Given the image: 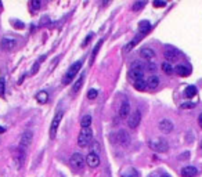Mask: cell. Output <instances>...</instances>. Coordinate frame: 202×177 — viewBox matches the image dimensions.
Masks as SVG:
<instances>
[{
  "instance_id": "17",
  "label": "cell",
  "mask_w": 202,
  "mask_h": 177,
  "mask_svg": "<svg viewBox=\"0 0 202 177\" xmlns=\"http://www.w3.org/2000/svg\"><path fill=\"white\" fill-rule=\"evenodd\" d=\"M130 102L127 101H123L122 102V105H121V108H119V116L122 118V119H125V118H127V116H130Z\"/></svg>"
},
{
  "instance_id": "4",
  "label": "cell",
  "mask_w": 202,
  "mask_h": 177,
  "mask_svg": "<svg viewBox=\"0 0 202 177\" xmlns=\"http://www.w3.org/2000/svg\"><path fill=\"white\" fill-rule=\"evenodd\" d=\"M91 140H93V132H91V129H82L80 133H79V137H78L79 147H82V148L87 147L91 143Z\"/></svg>"
},
{
  "instance_id": "11",
  "label": "cell",
  "mask_w": 202,
  "mask_h": 177,
  "mask_svg": "<svg viewBox=\"0 0 202 177\" xmlns=\"http://www.w3.org/2000/svg\"><path fill=\"white\" fill-rule=\"evenodd\" d=\"M139 54H140V57L144 58V60L148 61V62L154 61L155 57H157L155 51L152 50V48H150V47H143V48H140V53H139Z\"/></svg>"
},
{
  "instance_id": "13",
  "label": "cell",
  "mask_w": 202,
  "mask_h": 177,
  "mask_svg": "<svg viewBox=\"0 0 202 177\" xmlns=\"http://www.w3.org/2000/svg\"><path fill=\"white\" fill-rule=\"evenodd\" d=\"M158 127H159V130L162 133H166V134H169V133H172L173 127H175V125H173L172 120L169 119H162L159 122V125H158Z\"/></svg>"
},
{
  "instance_id": "36",
  "label": "cell",
  "mask_w": 202,
  "mask_h": 177,
  "mask_svg": "<svg viewBox=\"0 0 202 177\" xmlns=\"http://www.w3.org/2000/svg\"><path fill=\"white\" fill-rule=\"evenodd\" d=\"M32 9L33 10H39L40 9V2L39 0H33L32 2Z\"/></svg>"
},
{
  "instance_id": "27",
  "label": "cell",
  "mask_w": 202,
  "mask_h": 177,
  "mask_svg": "<svg viewBox=\"0 0 202 177\" xmlns=\"http://www.w3.org/2000/svg\"><path fill=\"white\" fill-rule=\"evenodd\" d=\"M184 94H186L187 98H193V97L197 94V87L195 86H188L187 89H186V91H184Z\"/></svg>"
},
{
  "instance_id": "29",
  "label": "cell",
  "mask_w": 202,
  "mask_h": 177,
  "mask_svg": "<svg viewBox=\"0 0 202 177\" xmlns=\"http://www.w3.org/2000/svg\"><path fill=\"white\" fill-rule=\"evenodd\" d=\"M121 177H139V173L134 169H127L121 174Z\"/></svg>"
},
{
  "instance_id": "21",
  "label": "cell",
  "mask_w": 202,
  "mask_h": 177,
  "mask_svg": "<svg viewBox=\"0 0 202 177\" xmlns=\"http://www.w3.org/2000/svg\"><path fill=\"white\" fill-rule=\"evenodd\" d=\"M159 86V78L157 75H151L150 78L147 79V87L150 89H157Z\"/></svg>"
},
{
  "instance_id": "12",
  "label": "cell",
  "mask_w": 202,
  "mask_h": 177,
  "mask_svg": "<svg viewBox=\"0 0 202 177\" xmlns=\"http://www.w3.org/2000/svg\"><path fill=\"white\" fill-rule=\"evenodd\" d=\"M24 161H25V151L24 148H15L14 150V162L15 165H17V168H21L22 165H24Z\"/></svg>"
},
{
  "instance_id": "10",
  "label": "cell",
  "mask_w": 202,
  "mask_h": 177,
  "mask_svg": "<svg viewBox=\"0 0 202 177\" xmlns=\"http://www.w3.org/2000/svg\"><path fill=\"white\" fill-rule=\"evenodd\" d=\"M33 141V133L30 130H25L21 136V140H19V147L21 148H27L32 144Z\"/></svg>"
},
{
  "instance_id": "30",
  "label": "cell",
  "mask_w": 202,
  "mask_h": 177,
  "mask_svg": "<svg viewBox=\"0 0 202 177\" xmlns=\"http://www.w3.org/2000/svg\"><path fill=\"white\" fill-rule=\"evenodd\" d=\"M97 96H98V91H97L96 89H90V90L87 91V98L89 100H96Z\"/></svg>"
},
{
  "instance_id": "23",
  "label": "cell",
  "mask_w": 202,
  "mask_h": 177,
  "mask_svg": "<svg viewBox=\"0 0 202 177\" xmlns=\"http://www.w3.org/2000/svg\"><path fill=\"white\" fill-rule=\"evenodd\" d=\"M90 125H91V116H90V115H85V116H82V119H80L82 129H90Z\"/></svg>"
},
{
  "instance_id": "44",
  "label": "cell",
  "mask_w": 202,
  "mask_h": 177,
  "mask_svg": "<svg viewBox=\"0 0 202 177\" xmlns=\"http://www.w3.org/2000/svg\"><path fill=\"white\" fill-rule=\"evenodd\" d=\"M0 7H2V3H0Z\"/></svg>"
},
{
  "instance_id": "16",
  "label": "cell",
  "mask_w": 202,
  "mask_h": 177,
  "mask_svg": "<svg viewBox=\"0 0 202 177\" xmlns=\"http://www.w3.org/2000/svg\"><path fill=\"white\" fill-rule=\"evenodd\" d=\"M197 174H198V169L195 168V166H184L183 169H181V176L183 177H195Z\"/></svg>"
},
{
  "instance_id": "8",
  "label": "cell",
  "mask_w": 202,
  "mask_h": 177,
  "mask_svg": "<svg viewBox=\"0 0 202 177\" xmlns=\"http://www.w3.org/2000/svg\"><path fill=\"white\" fill-rule=\"evenodd\" d=\"M69 163L73 169H83L85 166V158L83 155L79 152H75L71 155V159H69Z\"/></svg>"
},
{
  "instance_id": "43",
  "label": "cell",
  "mask_w": 202,
  "mask_h": 177,
  "mask_svg": "<svg viewBox=\"0 0 202 177\" xmlns=\"http://www.w3.org/2000/svg\"><path fill=\"white\" fill-rule=\"evenodd\" d=\"M161 177H169V176H168V174H162V176H161Z\"/></svg>"
},
{
  "instance_id": "31",
  "label": "cell",
  "mask_w": 202,
  "mask_h": 177,
  "mask_svg": "<svg viewBox=\"0 0 202 177\" xmlns=\"http://www.w3.org/2000/svg\"><path fill=\"white\" fill-rule=\"evenodd\" d=\"M4 90H6V80L4 78H0V96L4 97Z\"/></svg>"
},
{
  "instance_id": "25",
  "label": "cell",
  "mask_w": 202,
  "mask_h": 177,
  "mask_svg": "<svg viewBox=\"0 0 202 177\" xmlns=\"http://www.w3.org/2000/svg\"><path fill=\"white\" fill-rule=\"evenodd\" d=\"M36 100L40 102V104H46V102L48 101V93L44 91V90L39 91V93L36 94Z\"/></svg>"
},
{
  "instance_id": "20",
  "label": "cell",
  "mask_w": 202,
  "mask_h": 177,
  "mask_svg": "<svg viewBox=\"0 0 202 177\" xmlns=\"http://www.w3.org/2000/svg\"><path fill=\"white\" fill-rule=\"evenodd\" d=\"M141 37H143V35H141V33H140V35H137V36L134 37V39H133L132 42H129V43H127V44L123 47V53H129V51L132 50V48L134 47V46H136L137 43L140 42V40H141Z\"/></svg>"
},
{
  "instance_id": "19",
  "label": "cell",
  "mask_w": 202,
  "mask_h": 177,
  "mask_svg": "<svg viewBox=\"0 0 202 177\" xmlns=\"http://www.w3.org/2000/svg\"><path fill=\"white\" fill-rule=\"evenodd\" d=\"M85 78H86V73L83 72V73H82V75L78 78V80L75 82V84H73V87H72V91H73V93H78V91L82 89V86H83V83H85Z\"/></svg>"
},
{
  "instance_id": "22",
  "label": "cell",
  "mask_w": 202,
  "mask_h": 177,
  "mask_svg": "<svg viewBox=\"0 0 202 177\" xmlns=\"http://www.w3.org/2000/svg\"><path fill=\"white\" fill-rule=\"evenodd\" d=\"M150 29H151L150 21H141V22L139 24V32L141 33L143 36H144V35H145V33H147Z\"/></svg>"
},
{
  "instance_id": "32",
  "label": "cell",
  "mask_w": 202,
  "mask_h": 177,
  "mask_svg": "<svg viewBox=\"0 0 202 177\" xmlns=\"http://www.w3.org/2000/svg\"><path fill=\"white\" fill-rule=\"evenodd\" d=\"M101 44H103V40H100V42L96 44V47H94V50H93V54H91V60H94V58H96V55H97V53H98V50L101 48Z\"/></svg>"
},
{
  "instance_id": "33",
  "label": "cell",
  "mask_w": 202,
  "mask_h": 177,
  "mask_svg": "<svg viewBox=\"0 0 202 177\" xmlns=\"http://www.w3.org/2000/svg\"><path fill=\"white\" fill-rule=\"evenodd\" d=\"M194 107H195V104H194V102H186V104H181L180 105L181 109H191V108H194Z\"/></svg>"
},
{
  "instance_id": "38",
  "label": "cell",
  "mask_w": 202,
  "mask_h": 177,
  "mask_svg": "<svg viewBox=\"0 0 202 177\" xmlns=\"http://www.w3.org/2000/svg\"><path fill=\"white\" fill-rule=\"evenodd\" d=\"M37 71H39V62H36L35 65H33V68H32V73H36Z\"/></svg>"
},
{
  "instance_id": "9",
  "label": "cell",
  "mask_w": 202,
  "mask_h": 177,
  "mask_svg": "<svg viewBox=\"0 0 202 177\" xmlns=\"http://www.w3.org/2000/svg\"><path fill=\"white\" fill-rule=\"evenodd\" d=\"M127 78L134 83L136 80H140V79H144V69L143 68H132L127 72Z\"/></svg>"
},
{
  "instance_id": "5",
  "label": "cell",
  "mask_w": 202,
  "mask_h": 177,
  "mask_svg": "<svg viewBox=\"0 0 202 177\" xmlns=\"http://www.w3.org/2000/svg\"><path fill=\"white\" fill-rule=\"evenodd\" d=\"M62 116H64V111H62V109L57 111V114H55V116H54V119H53L51 125H50V132H48V136H50V138H51V140H54V138H55V134H57L58 126H60L61 120H62Z\"/></svg>"
},
{
  "instance_id": "1",
  "label": "cell",
  "mask_w": 202,
  "mask_h": 177,
  "mask_svg": "<svg viewBox=\"0 0 202 177\" xmlns=\"http://www.w3.org/2000/svg\"><path fill=\"white\" fill-rule=\"evenodd\" d=\"M82 65H83V60H79V61H76V62H73L72 65L68 68V71H66L65 76H64V79H62V83L64 84H69L71 82L78 76V72L80 71Z\"/></svg>"
},
{
  "instance_id": "2",
  "label": "cell",
  "mask_w": 202,
  "mask_h": 177,
  "mask_svg": "<svg viewBox=\"0 0 202 177\" xmlns=\"http://www.w3.org/2000/svg\"><path fill=\"white\" fill-rule=\"evenodd\" d=\"M148 147H150L152 151L159 152V154L168 152V150H169V144H168V141L163 140V138H161V137L151 138V140L148 141Z\"/></svg>"
},
{
  "instance_id": "34",
  "label": "cell",
  "mask_w": 202,
  "mask_h": 177,
  "mask_svg": "<svg viewBox=\"0 0 202 177\" xmlns=\"http://www.w3.org/2000/svg\"><path fill=\"white\" fill-rule=\"evenodd\" d=\"M91 39H93V33H90V35H87V36L85 37V40H83V43H82V47H86V46H87V43L90 42Z\"/></svg>"
},
{
  "instance_id": "28",
  "label": "cell",
  "mask_w": 202,
  "mask_h": 177,
  "mask_svg": "<svg viewBox=\"0 0 202 177\" xmlns=\"http://www.w3.org/2000/svg\"><path fill=\"white\" fill-rule=\"evenodd\" d=\"M145 2L144 0H140V2H136V3H133V6H132V10L133 11H140L141 9H144L145 7Z\"/></svg>"
},
{
  "instance_id": "37",
  "label": "cell",
  "mask_w": 202,
  "mask_h": 177,
  "mask_svg": "<svg viewBox=\"0 0 202 177\" xmlns=\"http://www.w3.org/2000/svg\"><path fill=\"white\" fill-rule=\"evenodd\" d=\"M148 71H151V72H154V71H157V65H154V64H148Z\"/></svg>"
},
{
  "instance_id": "6",
  "label": "cell",
  "mask_w": 202,
  "mask_h": 177,
  "mask_svg": "<svg viewBox=\"0 0 202 177\" xmlns=\"http://www.w3.org/2000/svg\"><path fill=\"white\" fill-rule=\"evenodd\" d=\"M163 55H165V58H166L168 62H175V61H177L179 57H180L179 51L176 50L173 46H166L165 51H163Z\"/></svg>"
},
{
  "instance_id": "42",
  "label": "cell",
  "mask_w": 202,
  "mask_h": 177,
  "mask_svg": "<svg viewBox=\"0 0 202 177\" xmlns=\"http://www.w3.org/2000/svg\"><path fill=\"white\" fill-rule=\"evenodd\" d=\"M6 132V127H3V126H0V133H4Z\"/></svg>"
},
{
  "instance_id": "26",
  "label": "cell",
  "mask_w": 202,
  "mask_h": 177,
  "mask_svg": "<svg viewBox=\"0 0 202 177\" xmlns=\"http://www.w3.org/2000/svg\"><path fill=\"white\" fill-rule=\"evenodd\" d=\"M133 84H134V87H136L139 91H143V90H145V87H147V80L140 79V80H136Z\"/></svg>"
},
{
  "instance_id": "35",
  "label": "cell",
  "mask_w": 202,
  "mask_h": 177,
  "mask_svg": "<svg viewBox=\"0 0 202 177\" xmlns=\"http://www.w3.org/2000/svg\"><path fill=\"white\" fill-rule=\"evenodd\" d=\"M154 7H165L166 6V2H159V0H155L154 3H152Z\"/></svg>"
},
{
  "instance_id": "24",
  "label": "cell",
  "mask_w": 202,
  "mask_h": 177,
  "mask_svg": "<svg viewBox=\"0 0 202 177\" xmlns=\"http://www.w3.org/2000/svg\"><path fill=\"white\" fill-rule=\"evenodd\" d=\"M161 68H162V71L166 73V75H172V73L175 72V68H173V66H172V64H170V62H168V61L162 62Z\"/></svg>"
},
{
  "instance_id": "3",
  "label": "cell",
  "mask_w": 202,
  "mask_h": 177,
  "mask_svg": "<svg viewBox=\"0 0 202 177\" xmlns=\"http://www.w3.org/2000/svg\"><path fill=\"white\" fill-rule=\"evenodd\" d=\"M111 140L114 141L115 144L122 145V147H127V145L130 144V136L126 130H119V132H116L115 134H112Z\"/></svg>"
},
{
  "instance_id": "14",
  "label": "cell",
  "mask_w": 202,
  "mask_h": 177,
  "mask_svg": "<svg viewBox=\"0 0 202 177\" xmlns=\"http://www.w3.org/2000/svg\"><path fill=\"white\" fill-rule=\"evenodd\" d=\"M86 163H87L90 168H97V166L100 165V156L97 155V152H94V151H91V152L87 154V156H86Z\"/></svg>"
},
{
  "instance_id": "18",
  "label": "cell",
  "mask_w": 202,
  "mask_h": 177,
  "mask_svg": "<svg viewBox=\"0 0 202 177\" xmlns=\"http://www.w3.org/2000/svg\"><path fill=\"white\" fill-rule=\"evenodd\" d=\"M175 72L177 73L179 76H183V78H186V76H188L191 73V68L188 65H177L175 68Z\"/></svg>"
},
{
  "instance_id": "7",
  "label": "cell",
  "mask_w": 202,
  "mask_h": 177,
  "mask_svg": "<svg viewBox=\"0 0 202 177\" xmlns=\"http://www.w3.org/2000/svg\"><path fill=\"white\" fill-rule=\"evenodd\" d=\"M140 122H141V112L139 109H136V111H133L130 114L129 119H127V126L130 129H136V127H139Z\"/></svg>"
},
{
  "instance_id": "15",
  "label": "cell",
  "mask_w": 202,
  "mask_h": 177,
  "mask_svg": "<svg viewBox=\"0 0 202 177\" xmlns=\"http://www.w3.org/2000/svg\"><path fill=\"white\" fill-rule=\"evenodd\" d=\"M0 46H2L3 50L11 51L12 48H15V46H17V40H15L14 37H3V39H2V43H0Z\"/></svg>"
},
{
  "instance_id": "40",
  "label": "cell",
  "mask_w": 202,
  "mask_h": 177,
  "mask_svg": "<svg viewBox=\"0 0 202 177\" xmlns=\"http://www.w3.org/2000/svg\"><path fill=\"white\" fill-rule=\"evenodd\" d=\"M181 158L180 159H187V158H190V152H184V154H181Z\"/></svg>"
},
{
  "instance_id": "39",
  "label": "cell",
  "mask_w": 202,
  "mask_h": 177,
  "mask_svg": "<svg viewBox=\"0 0 202 177\" xmlns=\"http://www.w3.org/2000/svg\"><path fill=\"white\" fill-rule=\"evenodd\" d=\"M14 27L17 28V29H21V28H24L25 25H24V24H19V22L17 21V22H14Z\"/></svg>"
},
{
  "instance_id": "41",
  "label": "cell",
  "mask_w": 202,
  "mask_h": 177,
  "mask_svg": "<svg viewBox=\"0 0 202 177\" xmlns=\"http://www.w3.org/2000/svg\"><path fill=\"white\" fill-rule=\"evenodd\" d=\"M198 125H199V127L202 129V114H199V116H198Z\"/></svg>"
}]
</instances>
